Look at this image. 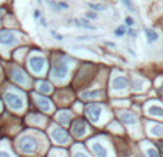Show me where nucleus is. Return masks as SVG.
Masks as SVG:
<instances>
[{
	"mask_svg": "<svg viewBox=\"0 0 163 157\" xmlns=\"http://www.w3.org/2000/svg\"><path fill=\"white\" fill-rule=\"evenodd\" d=\"M19 149L22 153L26 154H34L36 151L39 150V143L37 140L32 136H23L19 140Z\"/></svg>",
	"mask_w": 163,
	"mask_h": 157,
	"instance_id": "f257e3e1",
	"label": "nucleus"
},
{
	"mask_svg": "<svg viewBox=\"0 0 163 157\" xmlns=\"http://www.w3.org/2000/svg\"><path fill=\"white\" fill-rule=\"evenodd\" d=\"M4 100H6V103L9 104L10 109H13V110H22L23 107H25V101H23V98L22 96L19 94H16V93H12V92H7L4 94Z\"/></svg>",
	"mask_w": 163,
	"mask_h": 157,
	"instance_id": "f03ea898",
	"label": "nucleus"
},
{
	"mask_svg": "<svg viewBox=\"0 0 163 157\" xmlns=\"http://www.w3.org/2000/svg\"><path fill=\"white\" fill-rule=\"evenodd\" d=\"M67 73H69V67H67L66 63H63V61H56V63L53 64L52 77L54 78V80H57V81L65 80L66 76H67Z\"/></svg>",
	"mask_w": 163,
	"mask_h": 157,
	"instance_id": "7ed1b4c3",
	"label": "nucleus"
},
{
	"mask_svg": "<svg viewBox=\"0 0 163 157\" xmlns=\"http://www.w3.org/2000/svg\"><path fill=\"white\" fill-rule=\"evenodd\" d=\"M45 66H46V59L43 56H32V57L29 59V67H30V70H32L33 73H36V74H39V73L43 72Z\"/></svg>",
	"mask_w": 163,
	"mask_h": 157,
	"instance_id": "20e7f679",
	"label": "nucleus"
},
{
	"mask_svg": "<svg viewBox=\"0 0 163 157\" xmlns=\"http://www.w3.org/2000/svg\"><path fill=\"white\" fill-rule=\"evenodd\" d=\"M19 41V36L10 30H1L0 32V44L3 46H13Z\"/></svg>",
	"mask_w": 163,
	"mask_h": 157,
	"instance_id": "39448f33",
	"label": "nucleus"
},
{
	"mask_svg": "<svg viewBox=\"0 0 163 157\" xmlns=\"http://www.w3.org/2000/svg\"><path fill=\"white\" fill-rule=\"evenodd\" d=\"M52 137L56 143H59V144H67L69 140H70L69 133L66 130H63V129H57V127L52 130Z\"/></svg>",
	"mask_w": 163,
	"mask_h": 157,
	"instance_id": "423d86ee",
	"label": "nucleus"
},
{
	"mask_svg": "<svg viewBox=\"0 0 163 157\" xmlns=\"http://www.w3.org/2000/svg\"><path fill=\"white\" fill-rule=\"evenodd\" d=\"M72 131L76 137H83L87 133V124L85 120H76L72 126Z\"/></svg>",
	"mask_w": 163,
	"mask_h": 157,
	"instance_id": "0eeeda50",
	"label": "nucleus"
},
{
	"mask_svg": "<svg viewBox=\"0 0 163 157\" xmlns=\"http://www.w3.org/2000/svg\"><path fill=\"white\" fill-rule=\"evenodd\" d=\"M86 113H87V117L90 118L93 123H98L99 118H100V114H102V107L99 104H90L86 109Z\"/></svg>",
	"mask_w": 163,
	"mask_h": 157,
	"instance_id": "6e6552de",
	"label": "nucleus"
},
{
	"mask_svg": "<svg viewBox=\"0 0 163 157\" xmlns=\"http://www.w3.org/2000/svg\"><path fill=\"white\" fill-rule=\"evenodd\" d=\"M46 1L53 12H57V13H62V12H66L70 9L66 1H59V0H46Z\"/></svg>",
	"mask_w": 163,
	"mask_h": 157,
	"instance_id": "1a4fd4ad",
	"label": "nucleus"
},
{
	"mask_svg": "<svg viewBox=\"0 0 163 157\" xmlns=\"http://www.w3.org/2000/svg\"><path fill=\"white\" fill-rule=\"evenodd\" d=\"M12 78H13L16 83H19V84H27V83H29V78H27V76L25 74V72L20 70V69H17V67L12 69Z\"/></svg>",
	"mask_w": 163,
	"mask_h": 157,
	"instance_id": "9d476101",
	"label": "nucleus"
},
{
	"mask_svg": "<svg viewBox=\"0 0 163 157\" xmlns=\"http://www.w3.org/2000/svg\"><path fill=\"white\" fill-rule=\"evenodd\" d=\"M129 84V81H127V78L123 77V76H118V77H115L112 80V87L115 89V90H123L126 89Z\"/></svg>",
	"mask_w": 163,
	"mask_h": 157,
	"instance_id": "9b49d317",
	"label": "nucleus"
},
{
	"mask_svg": "<svg viewBox=\"0 0 163 157\" xmlns=\"http://www.w3.org/2000/svg\"><path fill=\"white\" fill-rule=\"evenodd\" d=\"M36 103H37L40 110H43V111H50L53 107L50 100L46 97H42V96H36Z\"/></svg>",
	"mask_w": 163,
	"mask_h": 157,
	"instance_id": "f8f14e48",
	"label": "nucleus"
},
{
	"mask_svg": "<svg viewBox=\"0 0 163 157\" xmlns=\"http://www.w3.org/2000/svg\"><path fill=\"white\" fill-rule=\"evenodd\" d=\"M67 24H74V26L79 27H86V29H90V30H96V27L90 24L86 19H70L67 20Z\"/></svg>",
	"mask_w": 163,
	"mask_h": 157,
	"instance_id": "ddd939ff",
	"label": "nucleus"
},
{
	"mask_svg": "<svg viewBox=\"0 0 163 157\" xmlns=\"http://www.w3.org/2000/svg\"><path fill=\"white\" fill-rule=\"evenodd\" d=\"M92 151L95 153V156H98V157H107V150L104 149V146L103 144H100V143H92Z\"/></svg>",
	"mask_w": 163,
	"mask_h": 157,
	"instance_id": "4468645a",
	"label": "nucleus"
},
{
	"mask_svg": "<svg viewBox=\"0 0 163 157\" xmlns=\"http://www.w3.org/2000/svg\"><path fill=\"white\" fill-rule=\"evenodd\" d=\"M103 94V90L96 89V90H89V92H83L82 93V98L85 100H92V98H99Z\"/></svg>",
	"mask_w": 163,
	"mask_h": 157,
	"instance_id": "2eb2a0df",
	"label": "nucleus"
},
{
	"mask_svg": "<svg viewBox=\"0 0 163 157\" xmlns=\"http://www.w3.org/2000/svg\"><path fill=\"white\" fill-rule=\"evenodd\" d=\"M120 118H122L123 123H126V124H129V126H135L137 121L136 116H135L133 113H122V114H120Z\"/></svg>",
	"mask_w": 163,
	"mask_h": 157,
	"instance_id": "dca6fc26",
	"label": "nucleus"
},
{
	"mask_svg": "<svg viewBox=\"0 0 163 157\" xmlns=\"http://www.w3.org/2000/svg\"><path fill=\"white\" fill-rule=\"evenodd\" d=\"M70 118H72V116H70L69 111H62V113L57 114V121H59L60 124H63V126L69 124V123H70Z\"/></svg>",
	"mask_w": 163,
	"mask_h": 157,
	"instance_id": "f3484780",
	"label": "nucleus"
},
{
	"mask_svg": "<svg viewBox=\"0 0 163 157\" xmlns=\"http://www.w3.org/2000/svg\"><path fill=\"white\" fill-rule=\"evenodd\" d=\"M147 113L150 116H155V117H163V109L160 106H150L147 109Z\"/></svg>",
	"mask_w": 163,
	"mask_h": 157,
	"instance_id": "a211bd4d",
	"label": "nucleus"
},
{
	"mask_svg": "<svg viewBox=\"0 0 163 157\" xmlns=\"http://www.w3.org/2000/svg\"><path fill=\"white\" fill-rule=\"evenodd\" d=\"M144 34H146V39H147L149 43H155L159 39V34L155 30H152V29H144Z\"/></svg>",
	"mask_w": 163,
	"mask_h": 157,
	"instance_id": "6ab92c4d",
	"label": "nucleus"
},
{
	"mask_svg": "<svg viewBox=\"0 0 163 157\" xmlns=\"http://www.w3.org/2000/svg\"><path fill=\"white\" fill-rule=\"evenodd\" d=\"M149 131L153 134V136H156V137H160V136H163V126L162 124H155L152 126L149 129Z\"/></svg>",
	"mask_w": 163,
	"mask_h": 157,
	"instance_id": "aec40b11",
	"label": "nucleus"
},
{
	"mask_svg": "<svg viewBox=\"0 0 163 157\" xmlns=\"http://www.w3.org/2000/svg\"><path fill=\"white\" fill-rule=\"evenodd\" d=\"M37 86H39V90L42 93H50L52 92V86L49 84L47 81H39Z\"/></svg>",
	"mask_w": 163,
	"mask_h": 157,
	"instance_id": "412c9836",
	"label": "nucleus"
},
{
	"mask_svg": "<svg viewBox=\"0 0 163 157\" xmlns=\"http://www.w3.org/2000/svg\"><path fill=\"white\" fill-rule=\"evenodd\" d=\"M89 7L93 12H106V9H107L104 4H100V3H89Z\"/></svg>",
	"mask_w": 163,
	"mask_h": 157,
	"instance_id": "4be33fe9",
	"label": "nucleus"
},
{
	"mask_svg": "<svg viewBox=\"0 0 163 157\" xmlns=\"http://www.w3.org/2000/svg\"><path fill=\"white\" fill-rule=\"evenodd\" d=\"M143 83H144L143 78H136L135 83H133V89H135V90H142V89H143V87H142Z\"/></svg>",
	"mask_w": 163,
	"mask_h": 157,
	"instance_id": "5701e85b",
	"label": "nucleus"
},
{
	"mask_svg": "<svg viewBox=\"0 0 163 157\" xmlns=\"http://www.w3.org/2000/svg\"><path fill=\"white\" fill-rule=\"evenodd\" d=\"M126 30H127V29H126L124 26H119L118 29L115 30V36H118V37H122V36H124V34H126Z\"/></svg>",
	"mask_w": 163,
	"mask_h": 157,
	"instance_id": "b1692460",
	"label": "nucleus"
},
{
	"mask_svg": "<svg viewBox=\"0 0 163 157\" xmlns=\"http://www.w3.org/2000/svg\"><path fill=\"white\" fill-rule=\"evenodd\" d=\"M122 3H123L124 6L127 7L130 12H135V6H133V3H132V0H122Z\"/></svg>",
	"mask_w": 163,
	"mask_h": 157,
	"instance_id": "393cba45",
	"label": "nucleus"
},
{
	"mask_svg": "<svg viewBox=\"0 0 163 157\" xmlns=\"http://www.w3.org/2000/svg\"><path fill=\"white\" fill-rule=\"evenodd\" d=\"M147 157H160L155 149H147Z\"/></svg>",
	"mask_w": 163,
	"mask_h": 157,
	"instance_id": "a878e982",
	"label": "nucleus"
},
{
	"mask_svg": "<svg viewBox=\"0 0 163 157\" xmlns=\"http://www.w3.org/2000/svg\"><path fill=\"white\" fill-rule=\"evenodd\" d=\"M87 17H89V20H95V19H98V16H96V13L95 12H89V13L86 14Z\"/></svg>",
	"mask_w": 163,
	"mask_h": 157,
	"instance_id": "bb28decb",
	"label": "nucleus"
},
{
	"mask_svg": "<svg viewBox=\"0 0 163 157\" xmlns=\"http://www.w3.org/2000/svg\"><path fill=\"white\" fill-rule=\"evenodd\" d=\"M126 33H127L129 36H132V37H136V32H133V29H127Z\"/></svg>",
	"mask_w": 163,
	"mask_h": 157,
	"instance_id": "cd10ccee",
	"label": "nucleus"
},
{
	"mask_svg": "<svg viewBox=\"0 0 163 157\" xmlns=\"http://www.w3.org/2000/svg\"><path fill=\"white\" fill-rule=\"evenodd\" d=\"M33 17H34L36 20H40V12L39 10H34V12H33Z\"/></svg>",
	"mask_w": 163,
	"mask_h": 157,
	"instance_id": "c85d7f7f",
	"label": "nucleus"
},
{
	"mask_svg": "<svg viewBox=\"0 0 163 157\" xmlns=\"http://www.w3.org/2000/svg\"><path fill=\"white\" fill-rule=\"evenodd\" d=\"M124 21H126V24H129V26H133V23H135L132 17H126V20H124Z\"/></svg>",
	"mask_w": 163,
	"mask_h": 157,
	"instance_id": "c756f323",
	"label": "nucleus"
},
{
	"mask_svg": "<svg viewBox=\"0 0 163 157\" xmlns=\"http://www.w3.org/2000/svg\"><path fill=\"white\" fill-rule=\"evenodd\" d=\"M73 157H87L85 154V153H80V151H76V153H74V156Z\"/></svg>",
	"mask_w": 163,
	"mask_h": 157,
	"instance_id": "7c9ffc66",
	"label": "nucleus"
},
{
	"mask_svg": "<svg viewBox=\"0 0 163 157\" xmlns=\"http://www.w3.org/2000/svg\"><path fill=\"white\" fill-rule=\"evenodd\" d=\"M0 157H10V154L7 151H0Z\"/></svg>",
	"mask_w": 163,
	"mask_h": 157,
	"instance_id": "2f4dec72",
	"label": "nucleus"
},
{
	"mask_svg": "<svg viewBox=\"0 0 163 157\" xmlns=\"http://www.w3.org/2000/svg\"><path fill=\"white\" fill-rule=\"evenodd\" d=\"M52 34L56 37V39H59V40H62L63 39V36H60V34H57V33H54V32H52Z\"/></svg>",
	"mask_w": 163,
	"mask_h": 157,
	"instance_id": "473e14b6",
	"label": "nucleus"
},
{
	"mask_svg": "<svg viewBox=\"0 0 163 157\" xmlns=\"http://www.w3.org/2000/svg\"><path fill=\"white\" fill-rule=\"evenodd\" d=\"M159 93H162V94H163V83H162V84H160V89H159Z\"/></svg>",
	"mask_w": 163,
	"mask_h": 157,
	"instance_id": "72a5a7b5",
	"label": "nucleus"
},
{
	"mask_svg": "<svg viewBox=\"0 0 163 157\" xmlns=\"http://www.w3.org/2000/svg\"><path fill=\"white\" fill-rule=\"evenodd\" d=\"M1 14H3V13H1V10H0V20H1Z\"/></svg>",
	"mask_w": 163,
	"mask_h": 157,
	"instance_id": "f704fd0d",
	"label": "nucleus"
},
{
	"mask_svg": "<svg viewBox=\"0 0 163 157\" xmlns=\"http://www.w3.org/2000/svg\"><path fill=\"white\" fill-rule=\"evenodd\" d=\"M139 157H142V156H139Z\"/></svg>",
	"mask_w": 163,
	"mask_h": 157,
	"instance_id": "c9c22d12",
	"label": "nucleus"
},
{
	"mask_svg": "<svg viewBox=\"0 0 163 157\" xmlns=\"http://www.w3.org/2000/svg\"><path fill=\"white\" fill-rule=\"evenodd\" d=\"M39 1H40V0H39Z\"/></svg>",
	"mask_w": 163,
	"mask_h": 157,
	"instance_id": "e433bc0d",
	"label": "nucleus"
}]
</instances>
